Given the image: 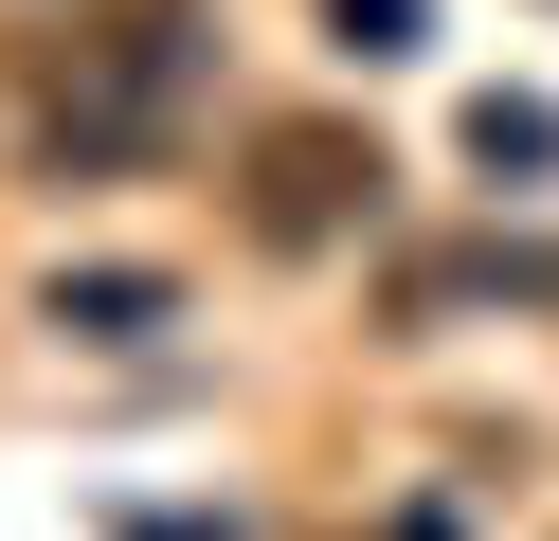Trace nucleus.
<instances>
[{
  "label": "nucleus",
  "instance_id": "1",
  "mask_svg": "<svg viewBox=\"0 0 559 541\" xmlns=\"http://www.w3.org/2000/svg\"><path fill=\"white\" fill-rule=\"evenodd\" d=\"M199 108V0H91L37 55V180H145Z\"/></svg>",
  "mask_w": 559,
  "mask_h": 541
},
{
  "label": "nucleus",
  "instance_id": "2",
  "mask_svg": "<svg viewBox=\"0 0 559 541\" xmlns=\"http://www.w3.org/2000/svg\"><path fill=\"white\" fill-rule=\"evenodd\" d=\"M379 180H397L379 127H343V108H271V127L235 144V235H253V252H343V235L379 216Z\"/></svg>",
  "mask_w": 559,
  "mask_h": 541
},
{
  "label": "nucleus",
  "instance_id": "3",
  "mask_svg": "<svg viewBox=\"0 0 559 541\" xmlns=\"http://www.w3.org/2000/svg\"><path fill=\"white\" fill-rule=\"evenodd\" d=\"M451 307H523V325H559V235H469V252H397V325H451Z\"/></svg>",
  "mask_w": 559,
  "mask_h": 541
},
{
  "label": "nucleus",
  "instance_id": "4",
  "mask_svg": "<svg viewBox=\"0 0 559 541\" xmlns=\"http://www.w3.org/2000/svg\"><path fill=\"white\" fill-rule=\"evenodd\" d=\"M37 325L55 343H163V325H181V271H55Z\"/></svg>",
  "mask_w": 559,
  "mask_h": 541
},
{
  "label": "nucleus",
  "instance_id": "5",
  "mask_svg": "<svg viewBox=\"0 0 559 541\" xmlns=\"http://www.w3.org/2000/svg\"><path fill=\"white\" fill-rule=\"evenodd\" d=\"M469 163H487V180H542V163H559V108H542V91H469Z\"/></svg>",
  "mask_w": 559,
  "mask_h": 541
},
{
  "label": "nucleus",
  "instance_id": "6",
  "mask_svg": "<svg viewBox=\"0 0 559 541\" xmlns=\"http://www.w3.org/2000/svg\"><path fill=\"white\" fill-rule=\"evenodd\" d=\"M325 36L343 55H415V0H325Z\"/></svg>",
  "mask_w": 559,
  "mask_h": 541
}]
</instances>
